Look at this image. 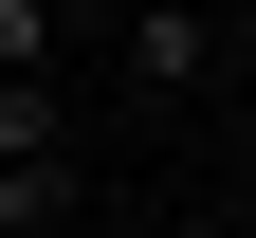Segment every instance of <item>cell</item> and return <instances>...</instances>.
Masks as SVG:
<instances>
[{"instance_id": "6da1fadb", "label": "cell", "mask_w": 256, "mask_h": 238, "mask_svg": "<svg viewBox=\"0 0 256 238\" xmlns=\"http://www.w3.org/2000/svg\"><path fill=\"white\" fill-rule=\"evenodd\" d=\"M110 55H128V74H165V92H183V74H238V19H128Z\"/></svg>"}, {"instance_id": "7a4b0ae2", "label": "cell", "mask_w": 256, "mask_h": 238, "mask_svg": "<svg viewBox=\"0 0 256 238\" xmlns=\"http://www.w3.org/2000/svg\"><path fill=\"white\" fill-rule=\"evenodd\" d=\"M0 165H55V74H0Z\"/></svg>"}, {"instance_id": "3957f363", "label": "cell", "mask_w": 256, "mask_h": 238, "mask_svg": "<svg viewBox=\"0 0 256 238\" xmlns=\"http://www.w3.org/2000/svg\"><path fill=\"white\" fill-rule=\"evenodd\" d=\"M37 220H74V165H0V238H37Z\"/></svg>"}, {"instance_id": "277c9868", "label": "cell", "mask_w": 256, "mask_h": 238, "mask_svg": "<svg viewBox=\"0 0 256 238\" xmlns=\"http://www.w3.org/2000/svg\"><path fill=\"white\" fill-rule=\"evenodd\" d=\"M37 55H55V19H37V0H0V74H37Z\"/></svg>"}, {"instance_id": "5b68a950", "label": "cell", "mask_w": 256, "mask_h": 238, "mask_svg": "<svg viewBox=\"0 0 256 238\" xmlns=\"http://www.w3.org/2000/svg\"><path fill=\"white\" fill-rule=\"evenodd\" d=\"M37 238H74V220H37Z\"/></svg>"}]
</instances>
